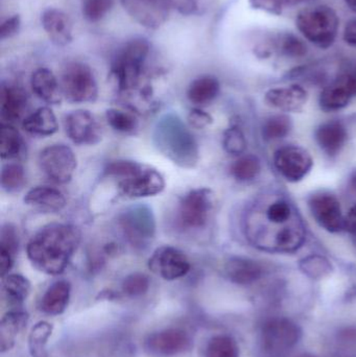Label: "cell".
<instances>
[{
  "instance_id": "obj_48",
  "label": "cell",
  "mask_w": 356,
  "mask_h": 357,
  "mask_svg": "<svg viewBox=\"0 0 356 357\" xmlns=\"http://www.w3.org/2000/svg\"><path fill=\"white\" fill-rule=\"evenodd\" d=\"M344 41L349 46L356 48V18L351 19L344 29Z\"/></svg>"
},
{
  "instance_id": "obj_10",
  "label": "cell",
  "mask_w": 356,
  "mask_h": 357,
  "mask_svg": "<svg viewBox=\"0 0 356 357\" xmlns=\"http://www.w3.org/2000/svg\"><path fill=\"white\" fill-rule=\"evenodd\" d=\"M38 162L46 177L56 184L70 182L77 167V157L72 149L63 144L44 148L40 152Z\"/></svg>"
},
{
  "instance_id": "obj_45",
  "label": "cell",
  "mask_w": 356,
  "mask_h": 357,
  "mask_svg": "<svg viewBox=\"0 0 356 357\" xmlns=\"http://www.w3.org/2000/svg\"><path fill=\"white\" fill-rule=\"evenodd\" d=\"M213 123L212 116L202 109L194 108L188 114V123L194 129H204Z\"/></svg>"
},
{
  "instance_id": "obj_42",
  "label": "cell",
  "mask_w": 356,
  "mask_h": 357,
  "mask_svg": "<svg viewBox=\"0 0 356 357\" xmlns=\"http://www.w3.org/2000/svg\"><path fill=\"white\" fill-rule=\"evenodd\" d=\"M113 0H84L82 13L86 20L98 22L113 8Z\"/></svg>"
},
{
  "instance_id": "obj_22",
  "label": "cell",
  "mask_w": 356,
  "mask_h": 357,
  "mask_svg": "<svg viewBox=\"0 0 356 357\" xmlns=\"http://www.w3.org/2000/svg\"><path fill=\"white\" fill-rule=\"evenodd\" d=\"M23 201L44 213H56L66 206L64 195L59 189L50 186H36L29 189Z\"/></svg>"
},
{
  "instance_id": "obj_49",
  "label": "cell",
  "mask_w": 356,
  "mask_h": 357,
  "mask_svg": "<svg viewBox=\"0 0 356 357\" xmlns=\"http://www.w3.org/2000/svg\"><path fill=\"white\" fill-rule=\"evenodd\" d=\"M345 229L356 236V205L351 208L345 218Z\"/></svg>"
},
{
  "instance_id": "obj_36",
  "label": "cell",
  "mask_w": 356,
  "mask_h": 357,
  "mask_svg": "<svg viewBox=\"0 0 356 357\" xmlns=\"http://www.w3.org/2000/svg\"><path fill=\"white\" fill-rule=\"evenodd\" d=\"M299 268L309 278L319 280L332 274L334 271L332 262L321 255H309L299 262Z\"/></svg>"
},
{
  "instance_id": "obj_37",
  "label": "cell",
  "mask_w": 356,
  "mask_h": 357,
  "mask_svg": "<svg viewBox=\"0 0 356 357\" xmlns=\"http://www.w3.org/2000/svg\"><path fill=\"white\" fill-rule=\"evenodd\" d=\"M292 121L286 115L269 117L263 126V137L267 142L282 139L290 134Z\"/></svg>"
},
{
  "instance_id": "obj_31",
  "label": "cell",
  "mask_w": 356,
  "mask_h": 357,
  "mask_svg": "<svg viewBox=\"0 0 356 357\" xmlns=\"http://www.w3.org/2000/svg\"><path fill=\"white\" fill-rule=\"evenodd\" d=\"M22 136L10 123H1L0 130V156L2 160L16 159L23 150Z\"/></svg>"
},
{
  "instance_id": "obj_19",
  "label": "cell",
  "mask_w": 356,
  "mask_h": 357,
  "mask_svg": "<svg viewBox=\"0 0 356 357\" xmlns=\"http://www.w3.org/2000/svg\"><path fill=\"white\" fill-rule=\"evenodd\" d=\"M309 94L300 85L272 88L267 91L265 100L269 106L286 112H297L302 110L307 104Z\"/></svg>"
},
{
  "instance_id": "obj_52",
  "label": "cell",
  "mask_w": 356,
  "mask_h": 357,
  "mask_svg": "<svg viewBox=\"0 0 356 357\" xmlns=\"http://www.w3.org/2000/svg\"><path fill=\"white\" fill-rule=\"evenodd\" d=\"M311 1V0H290L291 6H298V4L304 3V2Z\"/></svg>"
},
{
  "instance_id": "obj_16",
  "label": "cell",
  "mask_w": 356,
  "mask_h": 357,
  "mask_svg": "<svg viewBox=\"0 0 356 357\" xmlns=\"http://www.w3.org/2000/svg\"><path fill=\"white\" fill-rule=\"evenodd\" d=\"M311 215L321 228L330 233H338L345 229L340 202L328 192L315 193L309 201Z\"/></svg>"
},
{
  "instance_id": "obj_35",
  "label": "cell",
  "mask_w": 356,
  "mask_h": 357,
  "mask_svg": "<svg viewBox=\"0 0 356 357\" xmlns=\"http://www.w3.org/2000/svg\"><path fill=\"white\" fill-rule=\"evenodd\" d=\"M261 160L254 155H245L234 161L230 167L232 177L240 182L254 180L261 174Z\"/></svg>"
},
{
  "instance_id": "obj_43",
  "label": "cell",
  "mask_w": 356,
  "mask_h": 357,
  "mask_svg": "<svg viewBox=\"0 0 356 357\" xmlns=\"http://www.w3.org/2000/svg\"><path fill=\"white\" fill-rule=\"evenodd\" d=\"M253 10H261L274 16H280L286 8H290V0H249Z\"/></svg>"
},
{
  "instance_id": "obj_23",
  "label": "cell",
  "mask_w": 356,
  "mask_h": 357,
  "mask_svg": "<svg viewBox=\"0 0 356 357\" xmlns=\"http://www.w3.org/2000/svg\"><path fill=\"white\" fill-rule=\"evenodd\" d=\"M31 86L33 93L50 105H58L62 102L61 84L50 69L41 67L36 69L31 77Z\"/></svg>"
},
{
  "instance_id": "obj_51",
  "label": "cell",
  "mask_w": 356,
  "mask_h": 357,
  "mask_svg": "<svg viewBox=\"0 0 356 357\" xmlns=\"http://www.w3.org/2000/svg\"><path fill=\"white\" fill-rule=\"evenodd\" d=\"M350 187L353 192L356 193V171L353 174L350 178Z\"/></svg>"
},
{
  "instance_id": "obj_41",
  "label": "cell",
  "mask_w": 356,
  "mask_h": 357,
  "mask_svg": "<svg viewBox=\"0 0 356 357\" xmlns=\"http://www.w3.org/2000/svg\"><path fill=\"white\" fill-rule=\"evenodd\" d=\"M223 146L226 152L231 155H242L247 149L244 132L238 126H232L224 132Z\"/></svg>"
},
{
  "instance_id": "obj_6",
  "label": "cell",
  "mask_w": 356,
  "mask_h": 357,
  "mask_svg": "<svg viewBox=\"0 0 356 357\" xmlns=\"http://www.w3.org/2000/svg\"><path fill=\"white\" fill-rule=\"evenodd\" d=\"M129 245L135 250H146L156 236V220L153 210L146 204H136L125 208L117 218Z\"/></svg>"
},
{
  "instance_id": "obj_12",
  "label": "cell",
  "mask_w": 356,
  "mask_h": 357,
  "mask_svg": "<svg viewBox=\"0 0 356 357\" xmlns=\"http://www.w3.org/2000/svg\"><path fill=\"white\" fill-rule=\"evenodd\" d=\"M148 268L164 280L173 281L189 273L190 262L181 250L171 245H162L150 256Z\"/></svg>"
},
{
  "instance_id": "obj_24",
  "label": "cell",
  "mask_w": 356,
  "mask_h": 357,
  "mask_svg": "<svg viewBox=\"0 0 356 357\" xmlns=\"http://www.w3.org/2000/svg\"><path fill=\"white\" fill-rule=\"evenodd\" d=\"M347 130L344 123L330 121L322 123L316 131V140L324 153L330 157L336 156L347 142Z\"/></svg>"
},
{
  "instance_id": "obj_11",
  "label": "cell",
  "mask_w": 356,
  "mask_h": 357,
  "mask_svg": "<svg viewBox=\"0 0 356 357\" xmlns=\"http://www.w3.org/2000/svg\"><path fill=\"white\" fill-rule=\"evenodd\" d=\"M300 327L288 318L268 320L261 329V342L265 351L282 354L292 350L301 339Z\"/></svg>"
},
{
  "instance_id": "obj_20",
  "label": "cell",
  "mask_w": 356,
  "mask_h": 357,
  "mask_svg": "<svg viewBox=\"0 0 356 357\" xmlns=\"http://www.w3.org/2000/svg\"><path fill=\"white\" fill-rule=\"evenodd\" d=\"M42 26L52 43L67 45L72 41V22L66 13L56 8H48L41 16Z\"/></svg>"
},
{
  "instance_id": "obj_26",
  "label": "cell",
  "mask_w": 356,
  "mask_h": 357,
  "mask_svg": "<svg viewBox=\"0 0 356 357\" xmlns=\"http://www.w3.org/2000/svg\"><path fill=\"white\" fill-rule=\"evenodd\" d=\"M70 295L71 284L68 281H56L42 296L40 310L48 316H60L68 307Z\"/></svg>"
},
{
  "instance_id": "obj_50",
  "label": "cell",
  "mask_w": 356,
  "mask_h": 357,
  "mask_svg": "<svg viewBox=\"0 0 356 357\" xmlns=\"http://www.w3.org/2000/svg\"><path fill=\"white\" fill-rule=\"evenodd\" d=\"M346 6L356 14V0H344Z\"/></svg>"
},
{
  "instance_id": "obj_47",
  "label": "cell",
  "mask_w": 356,
  "mask_h": 357,
  "mask_svg": "<svg viewBox=\"0 0 356 357\" xmlns=\"http://www.w3.org/2000/svg\"><path fill=\"white\" fill-rule=\"evenodd\" d=\"M14 259L15 256H13L12 254L0 250V271H1L2 278L12 270L13 266H14Z\"/></svg>"
},
{
  "instance_id": "obj_44",
  "label": "cell",
  "mask_w": 356,
  "mask_h": 357,
  "mask_svg": "<svg viewBox=\"0 0 356 357\" xmlns=\"http://www.w3.org/2000/svg\"><path fill=\"white\" fill-rule=\"evenodd\" d=\"M18 245L19 237L16 228L10 224L4 225L0 234V250L15 256L18 251Z\"/></svg>"
},
{
  "instance_id": "obj_18",
  "label": "cell",
  "mask_w": 356,
  "mask_h": 357,
  "mask_svg": "<svg viewBox=\"0 0 356 357\" xmlns=\"http://www.w3.org/2000/svg\"><path fill=\"white\" fill-rule=\"evenodd\" d=\"M144 346L153 356H175L183 354L190 347V337L182 329H164L148 335Z\"/></svg>"
},
{
  "instance_id": "obj_33",
  "label": "cell",
  "mask_w": 356,
  "mask_h": 357,
  "mask_svg": "<svg viewBox=\"0 0 356 357\" xmlns=\"http://www.w3.org/2000/svg\"><path fill=\"white\" fill-rule=\"evenodd\" d=\"M270 44L272 45V52L277 50L288 58H303L309 52L307 44L291 33H281Z\"/></svg>"
},
{
  "instance_id": "obj_40",
  "label": "cell",
  "mask_w": 356,
  "mask_h": 357,
  "mask_svg": "<svg viewBox=\"0 0 356 357\" xmlns=\"http://www.w3.org/2000/svg\"><path fill=\"white\" fill-rule=\"evenodd\" d=\"M150 278L144 273L127 275L121 283V291L127 297L137 298L146 295L150 289Z\"/></svg>"
},
{
  "instance_id": "obj_39",
  "label": "cell",
  "mask_w": 356,
  "mask_h": 357,
  "mask_svg": "<svg viewBox=\"0 0 356 357\" xmlns=\"http://www.w3.org/2000/svg\"><path fill=\"white\" fill-rule=\"evenodd\" d=\"M106 119L109 126L119 133H133L138 127L135 115L121 109H109L106 112Z\"/></svg>"
},
{
  "instance_id": "obj_53",
  "label": "cell",
  "mask_w": 356,
  "mask_h": 357,
  "mask_svg": "<svg viewBox=\"0 0 356 357\" xmlns=\"http://www.w3.org/2000/svg\"><path fill=\"white\" fill-rule=\"evenodd\" d=\"M299 357H316V356H311V354H303V356H301Z\"/></svg>"
},
{
  "instance_id": "obj_15",
  "label": "cell",
  "mask_w": 356,
  "mask_h": 357,
  "mask_svg": "<svg viewBox=\"0 0 356 357\" xmlns=\"http://www.w3.org/2000/svg\"><path fill=\"white\" fill-rule=\"evenodd\" d=\"M127 14L141 26L156 29L164 24L171 12V0H121Z\"/></svg>"
},
{
  "instance_id": "obj_29",
  "label": "cell",
  "mask_w": 356,
  "mask_h": 357,
  "mask_svg": "<svg viewBox=\"0 0 356 357\" xmlns=\"http://www.w3.org/2000/svg\"><path fill=\"white\" fill-rule=\"evenodd\" d=\"M221 84L213 75H202L192 82L187 90V98L196 106H204L219 96Z\"/></svg>"
},
{
  "instance_id": "obj_38",
  "label": "cell",
  "mask_w": 356,
  "mask_h": 357,
  "mask_svg": "<svg viewBox=\"0 0 356 357\" xmlns=\"http://www.w3.org/2000/svg\"><path fill=\"white\" fill-rule=\"evenodd\" d=\"M26 176L22 165L18 163H8L2 167L1 187L6 192H18L24 187Z\"/></svg>"
},
{
  "instance_id": "obj_28",
  "label": "cell",
  "mask_w": 356,
  "mask_h": 357,
  "mask_svg": "<svg viewBox=\"0 0 356 357\" xmlns=\"http://www.w3.org/2000/svg\"><path fill=\"white\" fill-rule=\"evenodd\" d=\"M22 128L31 135L46 137L56 133L59 123L52 109L41 107L23 119Z\"/></svg>"
},
{
  "instance_id": "obj_3",
  "label": "cell",
  "mask_w": 356,
  "mask_h": 357,
  "mask_svg": "<svg viewBox=\"0 0 356 357\" xmlns=\"http://www.w3.org/2000/svg\"><path fill=\"white\" fill-rule=\"evenodd\" d=\"M159 152L182 169H194L200 158L198 142L181 117L167 113L157 121L153 133Z\"/></svg>"
},
{
  "instance_id": "obj_7",
  "label": "cell",
  "mask_w": 356,
  "mask_h": 357,
  "mask_svg": "<svg viewBox=\"0 0 356 357\" xmlns=\"http://www.w3.org/2000/svg\"><path fill=\"white\" fill-rule=\"evenodd\" d=\"M60 84L63 96L69 102L83 104L93 102L98 98V82L92 69L84 63L66 65Z\"/></svg>"
},
{
  "instance_id": "obj_54",
  "label": "cell",
  "mask_w": 356,
  "mask_h": 357,
  "mask_svg": "<svg viewBox=\"0 0 356 357\" xmlns=\"http://www.w3.org/2000/svg\"><path fill=\"white\" fill-rule=\"evenodd\" d=\"M355 241H356V236H355Z\"/></svg>"
},
{
  "instance_id": "obj_21",
  "label": "cell",
  "mask_w": 356,
  "mask_h": 357,
  "mask_svg": "<svg viewBox=\"0 0 356 357\" xmlns=\"http://www.w3.org/2000/svg\"><path fill=\"white\" fill-rule=\"evenodd\" d=\"M225 273L231 282L238 285H250L265 275V268L256 260L233 256L225 264Z\"/></svg>"
},
{
  "instance_id": "obj_27",
  "label": "cell",
  "mask_w": 356,
  "mask_h": 357,
  "mask_svg": "<svg viewBox=\"0 0 356 357\" xmlns=\"http://www.w3.org/2000/svg\"><path fill=\"white\" fill-rule=\"evenodd\" d=\"M29 314L22 310L6 312L0 323V349L1 354L10 351L16 344L17 337L26 328Z\"/></svg>"
},
{
  "instance_id": "obj_4",
  "label": "cell",
  "mask_w": 356,
  "mask_h": 357,
  "mask_svg": "<svg viewBox=\"0 0 356 357\" xmlns=\"http://www.w3.org/2000/svg\"><path fill=\"white\" fill-rule=\"evenodd\" d=\"M296 26L307 41L321 50L332 47L338 37L340 19L332 6H309L297 15Z\"/></svg>"
},
{
  "instance_id": "obj_9",
  "label": "cell",
  "mask_w": 356,
  "mask_h": 357,
  "mask_svg": "<svg viewBox=\"0 0 356 357\" xmlns=\"http://www.w3.org/2000/svg\"><path fill=\"white\" fill-rule=\"evenodd\" d=\"M215 206V195L208 188H196L182 197L178 208V224L192 230L206 226Z\"/></svg>"
},
{
  "instance_id": "obj_2",
  "label": "cell",
  "mask_w": 356,
  "mask_h": 357,
  "mask_svg": "<svg viewBox=\"0 0 356 357\" xmlns=\"http://www.w3.org/2000/svg\"><path fill=\"white\" fill-rule=\"evenodd\" d=\"M81 231L75 225L52 222L42 227L26 245L27 258L44 274H62L81 243Z\"/></svg>"
},
{
  "instance_id": "obj_34",
  "label": "cell",
  "mask_w": 356,
  "mask_h": 357,
  "mask_svg": "<svg viewBox=\"0 0 356 357\" xmlns=\"http://www.w3.org/2000/svg\"><path fill=\"white\" fill-rule=\"evenodd\" d=\"M205 357H240V347L230 335H215L207 343Z\"/></svg>"
},
{
  "instance_id": "obj_5",
  "label": "cell",
  "mask_w": 356,
  "mask_h": 357,
  "mask_svg": "<svg viewBox=\"0 0 356 357\" xmlns=\"http://www.w3.org/2000/svg\"><path fill=\"white\" fill-rule=\"evenodd\" d=\"M148 54L150 43L144 39L131 40L117 52L111 73L121 91H131L137 87Z\"/></svg>"
},
{
  "instance_id": "obj_25",
  "label": "cell",
  "mask_w": 356,
  "mask_h": 357,
  "mask_svg": "<svg viewBox=\"0 0 356 357\" xmlns=\"http://www.w3.org/2000/svg\"><path fill=\"white\" fill-rule=\"evenodd\" d=\"M26 93L21 88L14 85H2L1 88V114L2 123H13L22 117L26 110Z\"/></svg>"
},
{
  "instance_id": "obj_1",
  "label": "cell",
  "mask_w": 356,
  "mask_h": 357,
  "mask_svg": "<svg viewBox=\"0 0 356 357\" xmlns=\"http://www.w3.org/2000/svg\"><path fill=\"white\" fill-rule=\"evenodd\" d=\"M244 230L253 247L270 253H294L307 235L294 204L279 195L255 202L245 215Z\"/></svg>"
},
{
  "instance_id": "obj_30",
  "label": "cell",
  "mask_w": 356,
  "mask_h": 357,
  "mask_svg": "<svg viewBox=\"0 0 356 357\" xmlns=\"http://www.w3.org/2000/svg\"><path fill=\"white\" fill-rule=\"evenodd\" d=\"M31 293V282L20 274H8L2 278V295L10 305H21Z\"/></svg>"
},
{
  "instance_id": "obj_13",
  "label": "cell",
  "mask_w": 356,
  "mask_h": 357,
  "mask_svg": "<svg viewBox=\"0 0 356 357\" xmlns=\"http://www.w3.org/2000/svg\"><path fill=\"white\" fill-rule=\"evenodd\" d=\"M274 165L286 180L296 183L309 175L313 169L314 161L305 149L298 146H286L276 151Z\"/></svg>"
},
{
  "instance_id": "obj_14",
  "label": "cell",
  "mask_w": 356,
  "mask_h": 357,
  "mask_svg": "<svg viewBox=\"0 0 356 357\" xmlns=\"http://www.w3.org/2000/svg\"><path fill=\"white\" fill-rule=\"evenodd\" d=\"M121 193L131 199L154 197L165 188V180L157 169L141 165L129 177L117 182Z\"/></svg>"
},
{
  "instance_id": "obj_46",
  "label": "cell",
  "mask_w": 356,
  "mask_h": 357,
  "mask_svg": "<svg viewBox=\"0 0 356 357\" xmlns=\"http://www.w3.org/2000/svg\"><path fill=\"white\" fill-rule=\"evenodd\" d=\"M21 21L19 18L18 15H14V16L10 17L3 21L1 24V29H0V36L1 39H8V38L13 37L18 33L20 29Z\"/></svg>"
},
{
  "instance_id": "obj_32",
  "label": "cell",
  "mask_w": 356,
  "mask_h": 357,
  "mask_svg": "<svg viewBox=\"0 0 356 357\" xmlns=\"http://www.w3.org/2000/svg\"><path fill=\"white\" fill-rule=\"evenodd\" d=\"M54 326L46 321L33 325L29 335V351L31 357H49L47 343Z\"/></svg>"
},
{
  "instance_id": "obj_17",
  "label": "cell",
  "mask_w": 356,
  "mask_h": 357,
  "mask_svg": "<svg viewBox=\"0 0 356 357\" xmlns=\"http://www.w3.org/2000/svg\"><path fill=\"white\" fill-rule=\"evenodd\" d=\"M65 131L77 146H94L102 140V128L92 113L75 110L65 117Z\"/></svg>"
},
{
  "instance_id": "obj_8",
  "label": "cell",
  "mask_w": 356,
  "mask_h": 357,
  "mask_svg": "<svg viewBox=\"0 0 356 357\" xmlns=\"http://www.w3.org/2000/svg\"><path fill=\"white\" fill-rule=\"evenodd\" d=\"M355 96L356 61H348L321 92L320 107L326 112H334L348 106Z\"/></svg>"
}]
</instances>
